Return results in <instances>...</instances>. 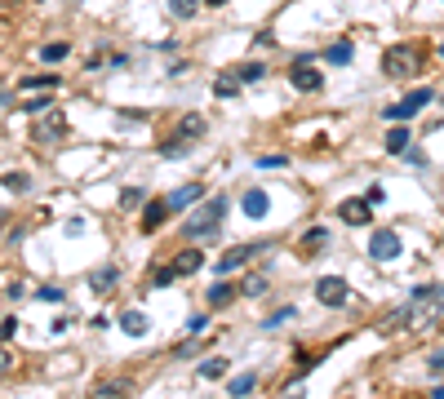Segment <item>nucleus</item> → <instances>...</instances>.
<instances>
[{"label": "nucleus", "instance_id": "1", "mask_svg": "<svg viewBox=\"0 0 444 399\" xmlns=\"http://www.w3.org/2000/svg\"><path fill=\"white\" fill-rule=\"evenodd\" d=\"M222 217H226V195H213L183 222V235L187 240H213L218 226H222Z\"/></svg>", "mask_w": 444, "mask_h": 399}, {"label": "nucleus", "instance_id": "2", "mask_svg": "<svg viewBox=\"0 0 444 399\" xmlns=\"http://www.w3.org/2000/svg\"><path fill=\"white\" fill-rule=\"evenodd\" d=\"M67 111H58V107H45L40 116H32V142L36 147H58L62 138H67Z\"/></svg>", "mask_w": 444, "mask_h": 399}, {"label": "nucleus", "instance_id": "3", "mask_svg": "<svg viewBox=\"0 0 444 399\" xmlns=\"http://www.w3.org/2000/svg\"><path fill=\"white\" fill-rule=\"evenodd\" d=\"M382 71L391 75V80H409V75L422 71V49L418 45H391V49L382 53Z\"/></svg>", "mask_w": 444, "mask_h": 399}, {"label": "nucleus", "instance_id": "4", "mask_svg": "<svg viewBox=\"0 0 444 399\" xmlns=\"http://www.w3.org/2000/svg\"><path fill=\"white\" fill-rule=\"evenodd\" d=\"M311 62H316V53H298V58H294V71H289V84H294L298 93H320V89H325V75H320V71H316V66H311Z\"/></svg>", "mask_w": 444, "mask_h": 399}, {"label": "nucleus", "instance_id": "5", "mask_svg": "<svg viewBox=\"0 0 444 399\" xmlns=\"http://www.w3.org/2000/svg\"><path fill=\"white\" fill-rule=\"evenodd\" d=\"M431 98H436V93H431V89H409V93H404L400 102H395V107H386L382 116H386V120H395V125H404V120H413V116H418L422 107H431Z\"/></svg>", "mask_w": 444, "mask_h": 399}, {"label": "nucleus", "instance_id": "6", "mask_svg": "<svg viewBox=\"0 0 444 399\" xmlns=\"http://www.w3.org/2000/svg\"><path fill=\"white\" fill-rule=\"evenodd\" d=\"M369 258H373V262H395V258H400V235L386 231V226H382V231H373V240H369Z\"/></svg>", "mask_w": 444, "mask_h": 399}, {"label": "nucleus", "instance_id": "7", "mask_svg": "<svg viewBox=\"0 0 444 399\" xmlns=\"http://www.w3.org/2000/svg\"><path fill=\"white\" fill-rule=\"evenodd\" d=\"M316 298L325 306H347V280L342 275H320L316 280Z\"/></svg>", "mask_w": 444, "mask_h": 399}, {"label": "nucleus", "instance_id": "8", "mask_svg": "<svg viewBox=\"0 0 444 399\" xmlns=\"http://www.w3.org/2000/svg\"><path fill=\"white\" fill-rule=\"evenodd\" d=\"M174 213L169 208V200H147V208H143V217H138V226H143V235H151V231H160L165 226V217Z\"/></svg>", "mask_w": 444, "mask_h": 399}, {"label": "nucleus", "instance_id": "9", "mask_svg": "<svg viewBox=\"0 0 444 399\" xmlns=\"http://www.w3.org/2000/svg\"><path fill=\"white\" fill-rule=\"evenodd\" d=\"M338 217H342L347 226H364L373 217V204L369 200H342V204H338Z\"/></svg>", "mask_w": 444, "mask_h": 399}, {"label": "nucleus", "instance_id": "10", "mask_svg": "<svg viewBox=\"0 0 444 399\" xmlns=\"http://www.w3.org/2000/svg\"><path fill=\"white\" fill-rule=\"evenodd\" d=\"M240 208H244V217H253V222H258V217H267V208H271V195L262 191V186H249V191L240 195Z\"/></svg>", "mask_w": 444, "mask_h": 399}, {"label": "nucleus", "instance_id": "11", "mask_svg": "<svg viewBox=\"0 0 444 399\" xmlns=\"http://www.w3.org/2000/svg\"><path fill=\"white\" fill-rule=\"evenodd\" d=\"M262 249H267V244H231V249L218 258V271H235V266H244L253 253H262Z\"/></svg>", "mask_w": 444, "mask_h": 399}, {"label": "nucleus", "instance_id": "12", "mask_svg": "<svg viewBox=\"0 0 444 399\" xmlns=\"http://www.w3.org/2000/svg\"><path fill=\"white\" fill-rule=\"evenodd\" d=\"M235 298H240V289H235V284H226V280H213V289H205V302H209L213 311L231 306Z\"/></svg>", "mask_w": 444, "mask_h": 399}, {"label": "nucleus", "instance_id": "13", "mask_svg": "<svg viewBox=\"0 0 444 399\" xmlns=\"http://www.w3.org/2000/svg\"><path fill=\"white\" fill-rule=\"evenodd\" d=\"M200 195H205V186H200V182H187L183 191H174V195H165V200H169V208H174V213H183V208H191Z\"/></svg>", "mask_w": 444, "mask_h": 399}, {"label": "nucleus", "instance_id": "14", "mask_svg": "<svg viewBox=\"0 0 444 399\" xmlns=\"http://www.w3.org/2000/svg\"><path fill=\"white\" fill-rule=\"evenodd\" d=\"M325 244H329V231H325V226H311V231L302 235V244H298V258H316Z\"/></svg>", "mask_w": 444, "mask_h": 399}, {"label": "nucleus", "instance_id": "15", "mask_svg": "<svg viewBox=\"0 0 444 399\" xmlns=\"http://www.w3.org/2000/svg\"><path fill=\"white\" fill-rule=\"evenodd\" d=\"M120 328H125L129 337H147L151 315H147V311H125V315H120Z\"/></svg>", "mask_w": 444, "mask_h": 399}, {"label": "nucleus", "instance_id": "16", "mask_svg": "<svg viewBox=\"0 0 444 399\" xmlns=\"http://www.w3.org/2000/svg\"><path fill=\"white\" fill-rule=\"evenodd\" d=\"M200 133H205V116H200V111H187L174 138H178V142H191V138H200Z\"/></svg>", "mask_w": 444, "mask_h": 399}, {"label": "nucleus", "instance_id": "17", "mask_svg": "<svg viewBox=\"0 0 444 399\" xmlns=\"http://www.w3.org/2000/svg\"><path fill=\"white\" fill-rule=\"evenodd\" d=\"M116 280H120L116 266H98V271L89 275V289H93V293H111V284H116Z\"/></svg>", "mask_w": 444, "mask_h": 399}, {"label": "nucleus", "instance_id": "18", "mask_svg": "<svg viewBox=\"0 0 444 399\" xmlns=\"http://www.w3.org/2000/svg\"><path fill=\"white\" fill-rule=\"evenodd\" d=\"M200 266H205V253H196V249H187V253H178V258H174V271L178 275H196Z\"/></svg>", "mask_w": 444, "mask_h": 399}, {"label": "nucleus", "instance_id": "19", "mask_svg": "<svg viewBox=\"0 0 444 399\" xmlns=\"http://www.w3.org/2000/svg\"><path fill=\"white\" fill-rule=\"evenodd\" d=\"M231 75H235V84H253V80H262V75H267V66H262V62H240Z\"/></svg>", "mask_w": 444, "mask_h": 399}, {"label": "nucleus", "instance_id": "20", "mask_svg": "<svg viewBox=\"0 0 444 399\" xmlns=\"http://www.w3.org/2000/svg\"><path fill=\"white\" fill-rule=\"evenodd\" d=\"M325 62H329V66H347V62H351V40L329 45V49H325Z\"/></svg>", "mask_w": 444, "mask_h": 399}, {"label": "nucleus", "instance_id": "21", "mask_svg": "<svg viewBox=\"0 0 444 399\" xmlns=\"http://www.w3.org/2000/svg\"><path fill=\"white\" fill-rule=\"evenodd\" d=\"M413 315H418V311H413V302H409V306H395L391 315L382 319V328H391V332H395V328H409V319H413Z\"/></svg>", "mask_w": 444, "mask_h": 399}, {"label": "nucleus", "instance_id": "22", "mask_svg": "<svg viewBox=\"0 0 444 399\" xmlns=\"http://www.w3.org/2000/svg\"><path fill=\"white\" fill-rule=\"evenodd\" d=\"M235 289H240V298H262L267 293V275H244Z\"/></svg>", "mask_w": 444, "mask_h": 399}, {"label": "nucleus", "instance_id": "23", "mask_svg": "<svg viewBox=\"0 0 444 399\" xmlns=\"http://www.w3.org/2000/svg\"><path fill=\"white\" fill-rule=\"evenodd\" d=\"M253 386H258V373H240L226 382V395H253Z\"/></svg>", "mask_w": 444, "mask_h": 399}, {"label": "nucleus", "instance_id": "24", "mask_svg": "<svg viewBox=\"0 0 444 399\" xmlns=\"http://www.w3.org/2000/svg\"><path fill=\"white\" fill-rule=\"evenodd\" d=\"M404 147H409V129L395 125L391 133H386V151H391V156H404Z\"/></svg>", "mask_w": 444, "mask_h": 399}, {"label": "nucleus", "instance_id": "25", "mask_svg": "<svg viewBox=\"0 0 444 399\" xmlns=\"http://www.w3.org/2000/svg\"><path fill=\"white\" fill-rule=\"evenodd\" d=\"M0 186H5V191H14V195H23L27 186H32V178H27L23 169H14V173H5V178H0Z\"/></svg>", "mask_w": 444, "mask_h": 399}, {"label": "nucleus", "instance_id": "26", "mask_svg": "<svg viewBox=\"0 0 444 399\" xmlns=\"http://www.w3.org/2000/svg\"><path fill=\"white\" fill-rule=\"evenodd\" d=\"M129 391H134V382H125V377H116V382H98V386H93V395H102V399H107V395H129Z\"/></svg>", "mask_w": 444, "mask_h": 399}, {"label": "nucleus", "instance_id": "27", "mask_svg": "<svg viewBox=\"0 0 444 399\" xmlns=\"http://www.w3.org/2000/svg\"><path fill=\"white\" fill-rule=\"evenodd\" d=\"M18 89H58V75H23Z\"/></svg>", "mask_w": 444, "mask_h": 399}, {"label": "nucleus", "instance_id": "28", "mask_svg": "<svg viewBox=\"0 0 444 399\" xmlns=\"http://www.w3.org/2000/svg\"><path fill=\"white\" fill-rule=\"evenodd\" d=\"M67 53H71V45H67V40H49V45L40 49V58H45V62H62Z\"/></svg>", "mask_w": 444, "mask_h": 399}, {"label": "nucleus", "instance_id": "29", "mask_svg": "<svg viewBox=\"0 0 444 399\" xmlns=\"http://www.w3.org/2000/svg\"><path fill=\"white\" fill-rule=\"evenodd\" d=\"M178 280V271H174V262L169 266H156V271H151V289H169V284Z\"/></svg>", "mask_w": 444, "mask_h": 399}, {"label": "nucleus", "instance_id": "30", "mask_svg": "<svg viewBox=\"0 0 444 399\" xmlns=\"http://www.w3.org/2000/svg\"><path fill=\"white\" fill-rule=\"evenodd\" d=\"M200 377H209V382L226 377V359H218V355H213V359H205V364H200Z\"/></svg>", "mask_w": 444, "mask_h": 399}, {"label": "nucleus", "instance_id": "31", "mask_svg": "<svg viewBox=\"0 0 444 399\" xmlns=\"http://www.w3.org/2000/svg\"><path fill=\"white\" fill-rule=\"evenodd\" d=\"M196 9H200V0H169V14L174 18H191Z\"/></svg>", "mask_w": 444, "mask_h": 399}, {"label": "nucleus", "instance_id": "32", "mask_svg": "<svg viewBox=\"0 0 444 399\" xmlns=\"http://www.w3.org/2000/svg\"><path fill=\"white\" fill-rule=\"evenodd\" d=\"M294 315H298L294 306H280V311H271V315H267V328H285V324H289V319H294Z\"/></svg>", "mask_w": 444, "mask_h": 399}, {"label": "nucleus", "instance_id": "33", "mask_svg": "<svg viewBox=\"0 0 444 399\" xmlns=\"http://www.w3.org/2000/svg\"><path fill=\"white\" fill-rule=\"evenodd\" d=\"M143 204V186H125L120 191V208H138Z\"/></svg>", "mask_w": 444, "mask_h": 399}, {"label": "nucleus", "instance_id": "34", "mask_svg": "<svg viewBox=\"0 0 444 399\" xmlns=\"http://www.w3.org/2000/svg\"><path fill=\"white\" fill-rule=\"evenodd\" d=\"M213 93H218V98H235V80H218V84H213Z\"/></svg>", "mask_w": 444, "mask_h": 399}, {"label": "nucleus", "instance_id": "35", "mask_svg": "<svg viewBox=\"0 0 444 399\" xmlns=\"http://www.w3.org/2000/svg\"><path fill=\"white\" fill-rule=\"evenodd\" d=\"M9 368H14V355H9V346H5V341H0V377H5Z\"/></svg>", "mask_w": 444, "mask_h": 399}, {"label": "nucleus", "instance_id": "36", "mask_svg": "<svg viewBox=\"0 0 444 399\" xmlns=\"http://www.w3.org/2000/svg\"><path fill=\"white\" fill-rule=\"evenodd\" d=\"M62 298H67V293L54 289V284H49V289H40V302H62Z\"/></svg>", "mask_w": 444, "mask_h": 399}, {"label": "nucleus", "instance_id": "37", "mask_svg": "<svg viewBox=\"0 0 444 399\" xmlns=\"http://www.w3.org/2000/svg\"><path fill=\"white\" fill-rule=\"evenodd\" d=\"M205 328H209V319H205V315H191V319H187V332H205Z\"/></svg>", "mask_w": 444, "mask_h": 399}, {"label": "nucleus", "instance_id": "38", "mask_svg": "<svg viewBox=\"0 0 444 399\" xmlns=\"http://www.w3.org/2000/svg\"><path fill=\"white\" fill-rule=\"evenodd\" d=\"M45 107H54V102H49V98H36V102H27V107H23V111H32V116H40V111H45Z\"/></svg>", "mask_w": 444, "mask_h": 399}, {"label": "nucleus", "instance_id": "39", "mask_svg": "<svg viewBox=\"0 0 444 399\" xmlns=\"http://www.w3.org/2000/svg\"><path fill=\"white\" fill-rule=\"evenodd\" d=\"M14 328H18V319H0V341L14 337Z\"/></svg>", "mask_w": 444, "mask_h": 399}, {"label": "nucleus", "instance_id": "40", "mask_svg": "<svg viewBox=\"0 0 444 399\" xmlns=\"http://www.w3.org/2000/svg\"><path fill=\"white\" fill-rule=\"evenodd\" d=\"M258 165H262V169H280V165H289V160H285V156H262Z\"/></svg>", "mask_w": 444, "mask_h": 399}, {"label": "nucleus", "instance_id": "41", "mask_svg": "<svg viewBox=\"0 0 444 399\" xmlns=\"http://www.w3.org/2000/svg\"><path fill=\"white\" fill-rule=\"evenodd\" d=\"M364 200H369V204H382L386 191H382V186H369V191H364Z\"/></svg>", "mask_w": 444, "mask_h": 399}, {"label": "nucleus", "instance_id": "42", "mask_svg": "<svg viewBox=\"0 0 444 399\" xmlns=\"http://www.w3.org/2000/svg\"><path fill=\"white\" fill-rule=\"evenodd\" d=\"M431 373L444 377V350H436V355H431Z\"/></svg>", "mask_w": 444, "mask_h": 399}, {"label": "nucleus", "instance_id": "43", "mask_svg": "<svg viewBox=\"0 0 444 399\" xmlns=\"http://www.w3.org/2000/svg\"><path fill=\"white\" fill-rule=\"evenodd\" d=\"M200 5H209V9H222V5H226V0H200Z\"/></svg>", "mask_w": 444, "mask_h": 399}, {"label": "nucleus", "instance_id": "44", "mask_svg": "<svg viewBox=\"0 0 444 399\" xmlns=\"http://www.w3.org/2000/svg\"><path fill=\"white\" fill-rule=\"evenodd\" d=\"M431 395H436V399H444V386H436V391H431Z\"/></svg>", "mask_w": 444, "mask_h": 399}, {"label": "nucleus", "instance_id": "45", "mask_svg": "<svg viewBox=\"0 0 444 399\" xmlns=\"http://www.w3.org/2000/svg\"><path fill=\"white\" fill-rule=\"evenodd\" d=\"M440 53H444V45H440Z\"/></svg>", "mask_w": 444, "mask_h": 399}]
</instances>
